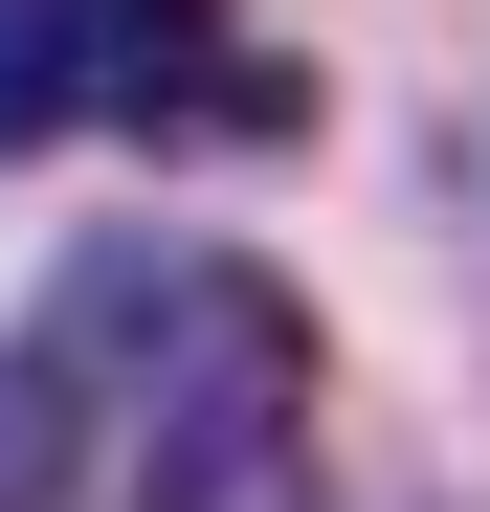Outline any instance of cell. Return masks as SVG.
<instances>
[{
    "mask_svg": "<svg viewBox=\"0 0 490 512\" xmlns=\"http://www.w3.org/2000/svg\"><path fill=\"white\" fill-rule=\"evenodd\" d=\"M312 490V290L268 245L112 223L0 334V512H290Z\"/></svg>",
    "mask_w": 490,
    "mask_h": 512,
    "instance_id": "cell-1",
    "label": "cell"
},
{
    "mask_svg": "<svg viewBox=\"0 0 490 512\" xmlns=\"http://www.w3.org/2000/svg\"><path fill=\"white\" fill-rule=\"evenodd\" d=\"M67 134L290 156V134H312V67L245 45L223 0H0V156H67Z\"/></svg>",
    "mask_w": 490,
    "mask_h": 512,
    "instance_id": "cell-2",
    "label": "cell"
}]
</instances>
